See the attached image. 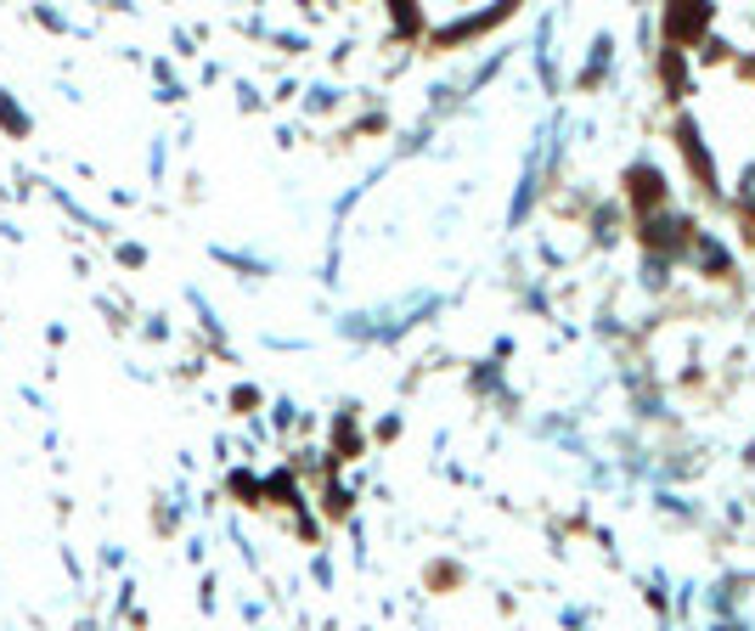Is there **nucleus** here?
Listing matches in <instances>:
<instances>
[]
</instances>
